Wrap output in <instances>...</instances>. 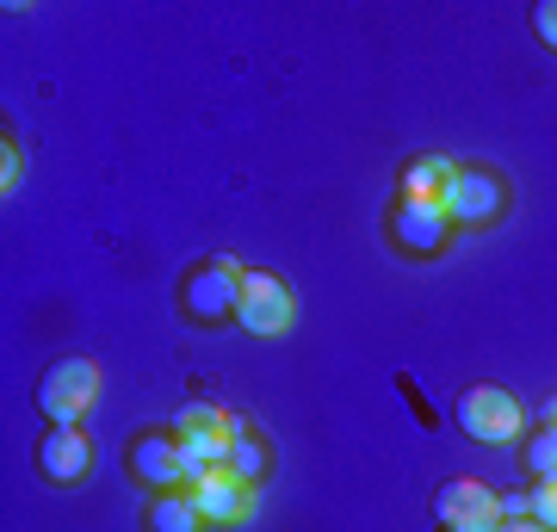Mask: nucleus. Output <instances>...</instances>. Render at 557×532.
<instances>
[{
    "mask_svg": "<svg viewBox=\"0 0 557 532\" xmlns=\"http://www.w3.org/2000/svg\"><path fill=\"white\" fill-rule=\"evenodd\" d=\"M100 396V366L94 359H57L38 378V415L50 428H81V415Z\"/></svg>",
    "mask_w": 557,
    "mask_h": 532,
    "instance_id": "nucleus-1",
    "label": "nucleus"
},
{
    "mask_svg": "<svg viewBox=\"0 0 557 532\" xmlns=\"http://www.w3.org/2000/svg\"><path fill=\"white\" fill-rule=\"evenodd\" d=\"M242 273H248V267H236L230 255L199 260L193 273L180 279V310L193 316V322H223V316H236V304H242Z\"/></svg>",
    "mask_w": 557,
    "mask_h": 532,
    "instance_id": "nucleus-2",
    "label": "nucleus"
},
{
    "mask_svg": "<svg viewBox=\"0 0 557 532\" xmlns=\"http://www.w3.org/2000/svg\"><path fill=\"white\" fill-rule=\"evenodd\" d=\"M458 428L478 440V446H508L515 434H527V421H520V403L502 384H471V391L458 396Z\"/></svg>",
    "mask_w": 557,
    "mask_h": 532,
    "instance_id": "nucleus-3",
    "label": "nucleus"
},
{
    "mask_svg": "<svg viewBox=\"0 0 557 532\" xmlns=\"http://www.w3.org/2000/svg\"><path fill=\"white\" fill-rule=\"evenodd\" d=\"M292 316H298V304H292V285L278 273H242V304H236V322H242V335H260V341H273L292 329Z\"/></svg>",
    "mask_w": 557,
    "mask_h": 532,
    "instance_id": "nucleus-4",
    "label": "nucleus"
},
{
    "mask_svg": "<svg viewBox=\"0 0 557 532\" xmlns=\"http://www.w3.org/2000/svg\"><path fill=\"white\" fill-rule=\"evenodd\" d=\"M440 205H446V218H453L458 230H478V223H496L502 218L508 186H502V174H490V168H458L453 186L440 193Z\"/></svg>",
    "mask_w": 557,
    "mask_h": 532,
    "instance_id": "nucleus-5",
    "label": "nucleus"
},
{
    "mask_svg": "<svg viewBox=\"0 0 557 532\" xmlns=\"http://www.w3.org/2000/svg\"><path fill=\"white\" fill-rule=\"evenodd\" d=\"M391 242H397L403 255H440V248L453 242L446 205H440V198H397V211H391Z\"/></svg>",
    "mask_w": 557,
    "mask_h": 532,
    "instance_id": "nucleus-6",
    "label": "nucleus"
},
{
    "mask_svg": "<svg viewBox=\"0 0 557 532\" xmlns=\"http://www.w3.org/2000/svg\"><path fill=\"white\" fill-rule=\"evenodd\" d=\"M124 465H131V477H137L143 490H186V458H180V440L161 434V428H149V434L131 440V453H124Z\"/></svg>",
    "mask_w": 557,
    "mask_h": 532,
    "instance_id": "nucleus-7",
    "label": "nucleus"
},
{
    "mask_svg": "<svg viewBox=\"0 0 557 532\" xmlns=\"http://www.w3.org/2000/svg\"><path fill=\"white\" fill-rule=\"evenodd\" d=\"M186 495L199 502L205 527H230V520H248V508H255V483H242L230 465H218V471H199L193 483H186Z\"/></svg>",
    "mask_w": 557,
    "mask_h": 532,
    "instance_id": "nucleus-8",
    "label": "nucleus"
},
{
    "mask_svg": "<svg viewBox=\"0 0 557 532\" xmlns=\"http://www.w3.org/2000/svg\"><path fill=\"white\" fill-rule=\"evenodd\" d=\"M434 520L446 532L465 527V520H502V502L490 495V483H478V477H446L434 490Z\"/></svg>",
    "mask_w": 557,
    "mask_h": 532,
    "instance_id": "nucleus-9",
    "label": "nucleus"
},
{
    "mask_svg": "<svg viewBox=\"0 0 557 532\" xmlns=\"http://www.w3.org/2000/svg\"><path fill=\"white\" fill-rule=\"evenodd\" d=\"M38 471L50 477V483H81V477L94 471V446H87V434L81 428H50V434L38 440Z\"/></svg>",
    "mask_w": 557,
    "mask_h": 532,
    "instance_id": "nucleus-10",
    "label": "nucleus"
},
{
    "mask_svg": "<svg viewBox=\"0 0 557 532\" xmlns=\"http://www.w3.org/2000/svg\"><path fill=\"white\" fill-rule=\"evenodd\" d=\"M149 532H205V514L186 490L149 495Z\"/></svg>",
    "mask_w": 557,
    "mask_h": 532,
    "instance_id": "nucleus-11",
    "label": "nucleus"
},
{
    "mask_svg": "<svg viewBox=\"0 0 557 532\" xmlns=\"http://www.w3.org/2000/svg\"><path fill=\"white\" fill-rule=\"evenodd\" d=\"M453 174H458V168L446 156H416L397 174V186H403V198H440L446 186H453Z\"/></svg>",
    "mask_w": 557,
    "mask_h": 532,
    "instance_id": "nucleus-12",
    "label": "nucleus"
},
{
    "mask_svg": "<svg viewBox=\"0 0 557 532\" xmlns=\"http://www.w3.org/2000/svg\"><path fill=\"white\" fill-rule=\"evenodd\" d=\"M230 471H236L242 483H260V477H267V446H260V434L248 421H236V434H230Z\"/></svg>",
    "mask_w": 557,
    "mask_h": 532,
    "instance_id": "nucleus-13",
    "label": "nucleus"
},
{
    "mask_svg": "<svg viewBox=\"0 0 557 532\" xmlns=\"http://www.w3.org/2000/svg\"><path fill=\"white\" fill-rule=\"evenodd\" d=\"M520 465H527V477H533V483L557 477V428H539V434L520 440Z\"/></svg>",
    "mask_w": 557,
    "mask_h": 532,
    "instance_id": "nucleus-14",
    "label": "nucleus"
},
{
    "mask_svg": "<svg viewBox=\"0 0 557 532\" xmlns=\"http://www.w3.org/2000/svg\"><path fill=\"white\" fill-rule=\"evenodd\" d=\"M230 409H218V403H180L174 421H168V434H186V428H205V421H223Z\"/></svg>",
    "mask_w": 557,
    "mask_h": 532,
    "instance_id": "nucleus-15",
    "label": "nucleus"
},
{
    "mask_svg": "<svg viewBox=\"0 0 557 532\" xmlns=\"http://www.w3.org/2000/svg\"><path fill=\"white\" fill-rule=\"evenodd\" d=\"M533 520H539V527H552V532H557V477L533 483Z\"/></svg>",
    "mask_w": 557,
    "mask_h": 532,
    "instance_id": "nucleus-16",
    "label": "nucleus"
},
{
    "mask_svg": "<svg viewBox=\"0 0 557 532\" xmlns=\"http://www.w3.org/2000/svg\"><path fill=\"white\" fill-rule=\"evenodd\" d=\"M533 32H539L545 50H557V0H539L533 7Z\"/></svg>",
    "mask_w": 557,
    "mask_h": 532,
    "instance_id": "nucleus-17",
    "label": "nucleus"
},
{
    "mask_svg": "<svg viewBox=\"0 0 557 532\" xmlns=\"http://www.w3.org/2000/svg\"><path fill=\"white\" fill-rule=\"evenodd\" d=\"M496 532H552V527H539V520H502Z\"/></svg>",
    "mask_w": 557,
    "mask_h": 532,
    "instance_id": "nucleus-18",
    "label": "nucleus"
},
{
    "mask_svg": "<svg viewBox=\"0 0 557 532\" xmlns=\"http://www.w3.org/2000/svg\"><path fill=\"white\" fill-rule=\"evenodd\" d=\"M545 428H557V396H552V403H545Z\"/></svg>",
    "mask_w": 557,
    "mask_h": 532,
    "instance_id": "nucleus-19",
    "label": "nucleus"
}]
</instances>
